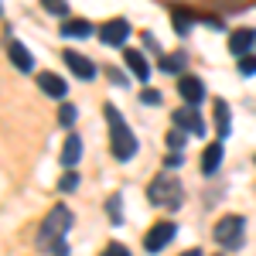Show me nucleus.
Masks as SVG:
<instances>
[{
    "mask_svg": "<svg viewBox=\"0 0 256 256\" xmlns=\"http://www.w3.org/2000/svg\"><path fill=\"white\" fill-rule=\"evenodd\" d=\"M102 113H106V126H110V147H113V158L116 160H134L137 158V137H134V130L123 123V116H120V110L113 106V102H106L102 106Z\"/></svg>",
    "mask_w": 256,
    "mask_h": 256,
    "instance_id": "1",
    "label": "nucleus"
},
{
    "mask_svg": "<svg viewBox=\"0 0 256 256\" xmlns=\"http://www.w3.org/2000/svg\"><path fill=\"white\" fill-rule=\"evenodd\" d=\"M68 226H72V212H68V205H55V208L44 216V222H41V229H38V239H34L41 253H44V250H55L62 239H65Z\"/></svg>",
    "mask_w": 256,
    "mask_h": 256,
    "instance_id": "2",
    "label": "nucleus"
},
{
    "mask_svg": "<svg viewBox=\"0 0 256 256\" xmlns=\"http://www.w3.org/2000/svg\"><path fill=\"white\" fill-rule=\"evenodd\" d=\"M147 202L150 205H158V208H181V202H184V188H181V181L174 174H158L150 181V188H147Z\"/></svg>",
    "mask_w": 256,
    "mask_h": 256,
    "instance_id": "3",
    "label": "nucleus"
},
{
    "mask_svg": "<svg viewBox=\"0 0 256 256\" xmlns=\"http://www.w3.org/2000/svg\"><path fill=\"white\" fill-rule=\"evenodd\" d=\"M242 229H246V218L242 216H226L216 222V242L226 250H239L242 246Z\"/></svg>",
    "mask_w": 256,
    "mask_h": 256,
    "instance_id": "4",
    "label": "nucleus"
},
{
    "mask_svg": "<svg viewBox=\"0 0 256 256\" xmlns=\"http://www.w3.org/2000/svg\"><path fill=\"white\" fill-rule=\"evenodd\" d=\"M130 38V20L126 18H113L106 24H99V41L110 48H123V41Z\"/></svg>",
    "mask_w": 256,
    "mask_h": 256,
    "instance_id": "5",
    "label": "nucleus"
},
{
    "mask_svg": "<svg viewBox=\"0 0 256 256\" xmlns=\"http://www.w3.org/2000/svg\"><path fill=\"white\" fill-rule=\"evenodd\" d=\"M174 232H178L174 222H158V226H150V232L144 236V250H147V253H160V250L174 239Z\"/></svg>",
    "mask_w": 256,
    "mask_h": 256,
    "instance_id": "6",
    "label": "nucleus"
},
{
    "mask_svg": "<svg viewBox=\"0 0 256 256\" xmlns=\"http://www.w3.org/2000/svg\"><path fill=\"white\" fill-rule=\"evenodd\" d=\"M65 65H68V68H72V76H76V79H82V82H92V79H96V72H99L96 65L86 58V55L68 52V48H65Z\"/></svg>",
    "mask_w": 256,
    "mask_h": 256,
    "instance_id": "7",
    "label": "nucleus"
},
{
    "mask_svg": "<svg viewBox=\"0 0 256 256\" xmlns=\"http://www.w3.org/2000/svg\"><path fill=\"white\" fill-rule=\"evenodd\" d=\"M174 126H181L184 134L205 137V120L198 116V110H195V106H188V110H178V113H174Z\"/></svg>",
    "mask_w": 256,
    "mask_h": 256,
    "instance_id": "8",
    "label": "nucleus"
},
{
    "mask_svg": "<svg viewBox=\"0 0 256 256\" xmlns=\"http://www.w3.org/2000/svg\"><path fill=\"white\" fill-rule=\"evenodd\" d=\"M253 48H256V31H253V28H239V31H232V38H229V52H232L236 58H246Z\"/></svg>",
    "mask_w": 256,
    "mask_h": 256,
    "instance_id": "9",
    "label": "nucleus"
},
{
    "mask_svg": "<svg viewBox=\"0 0 256 256\" xmlns=\"http://www.w3.org/2000/svg\"><path fill=\"white\" fill-rule=\"evenodd\" d=\"M178 92H181V99H184L188 106H198V102L205 99V82L198 79V76H181Z\"/></svg>",
    "mask_w": 256,
    "mask_h": 256,
    "instance_id": "10",
    "label": "nucleus"
},
{
    "mask_svg": "<svg viewBox=\"0 0 256 256\" xmlns=\"http://www.w3.org/2000/svg\"><path fill=\"white\" fill-rule=\"evenodd\" d=\"M7 58L14 62V68H18V72H24V76L34 68V58H31V52H28V48H24L18 38L7 41Z\"/></svg>",
    "mask_w": 256,
    "mask_h": 256,
    "instance_id": "11",
    "label": "nucleus"
},
{
    "mask_svg": "<svg viewBox=\"0 0 256 256\" xmlns=\"http://www.w3.org/2000/svg\"><path fill=\"white\" fill-rule=\"evenodd\" d=\"M38 89L44 92V96H52V99H65V96H68L65 79L55 76V72H41V76H38Z\"/></svg>",
    "mask_w": 256,
    "mask_h": 256,
    "instance_id": "12",
    "label": "nucleus"
},
{
    "mask_svg": "<svg viewBox=\"0 0 256 256\" xmlns=\"http://www.w3.org/2000/svg\"><path fill=\"white\" fill-rule=\"evenodd\" d=\"M222 154H226L222 140H212V144L205 147V154H202V174H216L218 164H222Z\"/></svg>",
    "mask_w": 256,
    "mask_h": 256,
    "instance_id": "13",
    "label": "nucleus"
},
{
    "mask_svg": "<svg viewBox=\"0 0 256 256\" xmlns=\"http://www.w3.org/2000/svg\"><path fill=\"white\" fill-rule=\"evenodd\" d=\"M212 110H216V134H218V140H226L229 134H232V123H229V102H226V99H216Z\"/></svg>",
    "mask_w": 256,
    "mask_h": 256,
    "instance_id": "14",
    "label": "nucleus"
},
{
    "mask_svg": "<svg viewBox=\"0 0 256 256\" xmlns=\"http://www.w3.org/2000/svg\"><path fill=\"white\" fill-rule=\"evenodd\" d=\"M123 58H126V65H130V72H134V76H137L140 82H147V79H150V65H147V58H144L140 52H134V48H126V52H123Z\"/></svg>",
    "mask_w": 256,
    "mask_h": 256,
    "instance_id": "15",
    "label": "nucleus"
},
{
    "mask_svg": "<svg viewBox=\"0 0 256 256\" xmlns=\"http://www.w3.org/2000/svg\"><path fill=\"white\" fill-rule=\"evenodd\" d=\"M79 158H82V140L76 137V134H68V140H65V150H62V164L72 171V168L79 164Z\"/></svg>",
    "mask_w": 256,
    "mask_h": 256,
    "instance_id": "16",
    "label": "nucleus"
},
{
    "mask_svg": "<svg viewBox=\"0 0 256 256\" xmlns=\"http://www.w3.org/2000/svg\"><path fill=\"white\" fill-rule=\"evenodd\" d=\"M89 34H92L89 20H65L62 24V38H89Z\"/></svg>",
    "mask_w": 256,
    "mask_h": 256,
    "instance_id": "17",
    "label": "nucleus"
},
{
    "mask_svg": "<svg viewBox=\"0 0 256 256\" xmlns=\"http://www.w3.org/2000/svg\"><path fill=\"white\" fill-rule=\"evenodd\" d=\"M41 7H44L52 18H68V4H65V0H41Z\"/></svg>",
    "mask_w": 256,
    "mask_h": 256,
    "instance_id": "18",
    "label": "nucleus"
},
{
    "mask_svg": "<svg viewBox=\"0 0 256 256\" xmlns=\"http://www.w3.org/2000/svg\"><path fill=\"white\" fill-rule=\"evenodd\" d=\"M184 130L181 126H171V134H168V147H171V154H181V147H184Z\"/></svg>",
    "mask_w": 256,
    "mask_h": 256,
    "instance_id": "19",
    "label": "nucleus"
},
{
    "mask_svg": "<svg viewBox=\"0 0 256 256\" xmlns=\"http://www.w3.org/2000/svg\"><path fill=\"white\" fill-rule=\"evenodd\" d=\"M171 20H174V31H178V34H184V31L192 28V14H188L184 7H178V10H174V18H171Z\"/></svg>",
    "mask_w": 256,
    "mask_h": 256,
    "instance_id": "20",
    "label": "nucleus"
},
{
    "mask_svg": "<svg viewBox=\"0 0 256 256\" xmlns=\"http://www.w3.org/2000/svg\"><path fill=\"white\" fill-rule=\"evenodd\" d=\"M76 188H79V174H76V171H68V174L58 181V192H76Z\"/></svg>",
    "mask_w": 256,
    "mask_h": 256,
    "instance_id": "21",
    "label": "nucleus"
},
{
    "mask_svg": "<svg viewBox=\"0 0 256 256\" xmlns=\"http://www.w3.org/2000/svg\"><path fill=\"white\" fill-rule=\"evenodd\" d=\"M58 123H62V126H72V123H76V106H72V102L58 110Z\"/></svg>",
    "mask_w": 256,
    "mask_h": 256,
    "instance_id": "22",
    "label": "nucleus"
},
{
    "mask_svg": "<svg viewBox=\"0 0 256 256\" xmlns=\"http://www.w3.org/2000/svg\"><path fill=\"white\" fill-rule=\"evenodd\" d=\"M239 72H242V76H256V55L239 58Z\"/></svg>",
    "mask_w": 256,
    "mask_h": 256,
    "instance_id": "23",
    "label": "nucleus"
},
{
    "mask_svg": "<svg viewBox=\"0 0 256 256\" xmlns=\"http://www.w3.org/2000/svg\"><path fill=\"white\" fill-rule=\"evenodd\" d=\"M102 256H130V250H126L123 242H110V246L102 250Z\"/></svg>",
    "mask_w": 256,
    "mask_h": 256,
    "instance_id": "24",
    "label": "nucleus"
},
{
    "mask_svg": "<svg viewBox=\"0 0 256 256\" xmlns=\"http://www.w3.org/2000/svg\"><path fill=\"white\" fill-rule=\"evenodd\" d=\"M140 102H147V106H158V102H160V92H158V89H144V92H140Z\"/></svg>",
    "mask_w": 256,
    "mask_h": 256,
    "instance_id": "25",
    "label": "nucleus"
},
{
    "mask_svg": "<svg viewBox=\"0 0 256 256\" xmlns=\"http://www.w3.org/2000/svg\"><path fill=\"white\" fill-rule=\"evenodd\" d=\"M160 68H164V72H178V68H181V55H178V58H160Z\"/></svg>",
    "mask_w": 256,
    "mask_h": 256,
    "instance_id": "26",
    "label": "nucleus"
},
{
    "mask_svg": "<svg viewBox=\"0 0 256 256\" xmlns=\"http://www.w3.org/2000/svg\"><path fill=\"white\" fill-rule=\"evenodd\" d=\"M120 202H123L120 195H113V198H110V218H113V222H120Z\"/></svg>",
    "mask_w": 256,
    "mask_h": 256,
    "instance_id": "27",
    "label": "nucleus"
},
{
    "mask_svg": "<svg viewBox=\"0 0 256 256\" xmlns=\"http://www.w3.org/2000/svg\"><path fill=\"white\" fill-rule=\"evenodd\" d=\"M181 160H184L181 154H171V158L164 160V168H168V171H171V168H181Z\"/></svg>",
    "mask_w": 256,
    "mask_h": 256,
    "instance_id": "28",
    "label": "nucleus"
},
{
    "mask_svg": "<svg viewBox=\"0 0 256 256\" xmlns=\"http://www.w3.org/2000/svg\"><path fill=\"white\" fill-rule=\"evenodd\" d=\"M52 253H55V256H68V239H62V242L55 246V250H52Z\"/></svg>",
    "mask_w": 256,
    "mask_h": 256,
    "instance_id": "29",
    "label": "nucleus"
},
{
    "mask_svg": "<svg viewBox=\"0 0 256 256\" xmlns=\"http://www.w3.org/2000/svg\"><path fill=\"white\" fill-rule=\"evenodd\" d=\"M181 256H202V253H198V250H188V253H181Z\"/></svg>",
    "mask_w": 256,
    "mask_h": 256,
    "instance_id": "30",
    "label": "nucleus"
}]
</instances>
